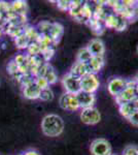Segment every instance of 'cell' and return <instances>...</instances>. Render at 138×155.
Masks as SVG:
<instances>
[{"instance_id":"obj_1","label":"cell","mask_w":138,"mask_h":155,"mask_svg":"<svg viewBox=\"0 0 138 155\" xmlns=\"http://www.w3.org/2000/svg\"><path fill=\"white\" fill-rule=\"evenodd\" d=\"M41 130L47 137H58L64 130V122L58 115H47L41 121Z\"/></svg>"},{"instance_id":"obj_2","label":"cell","mask_w":138,"mask_h":155,"mask_svg":"<svg viewBox=\"0 0 138 155\" xmlns=\"http://www.w3.org/2000/svg\"><path fill=\"white\" fill-rule=\"evenodd\" d=\"M104 26L105 28L108 29H114L117 31H123L127 28L128 26V21L122 18L119 15H115L114 12L110 14L109 16H107V18L104 21Z\"/></svg>"},{"instance_id":"obj_3","label":"cell","mask_w":138,"mask_h":155,"mask_svg":"<svg viewBox=\"0 0 138 155\" xmlns=\"http://www.w3.org/2000/svg\"><path fill=\"white\" fill-rule=\"evenodd\" d=\"M99 79L97 74H87L81 79V89L82 91L90 92V93H95L99 88Z\"/></svg>"},{"instance_id":"obj_4","label":"cell","mask_w":138,"mask_h":155,"mask_svg":"<svg viewBox=\"0 0 138 155\" xmlns=\"http://www.w3.org/2000/svg\"><path fill=\"white\" fill-rule=\"evenodd\" d=\"M62 85H63L66 93H69V94H74V95H76L82 90L81 79L71 76L69 72L63 77V79H62Z\"/></svg>"},{"instance_id":"obj_5","label":"cell","mask_w":138,"mask_h":155,"mask_svg":"<svg viewBox=\"0 0 138 155\" xmlns=\"http://www.w3.org/2000/svg\"><path fill=\"white\" fill-rule=\"evenodd\" d=\"M91 153L93 155H111V146L106 140L96 139L91 144Z\"/></svg>"},{"instance_id":"obj_6","label":"cell","mask_w":138,"mask_h":155,"mask_svg":"<svg viewBox=\"0 0 138 155\" xmlns=\"http://www.w3.org/2000/svg\"><path fill=\"white\" fill-rule=\"evenodd\" d=\"M59 104H60V107L63 110H65V111L74 112L81 109L79 101H77V97L76 95H74V94L64 93L63 95L60 97Z\"/></svg>"},{"instance_id":"obj_7","label":"cell","mask_w":138,"mask_h":155,"mask_svg":"<svg viewBox=\"0 0 138 155\" xmlns=\"http://www.w3.org/2000/svg\"><path fill=\"white\" fill-rule=\"evenodd\" d=\"M81 119L82 123L87 124V125H95L101 120V115L94 107H88V109H84L82 111Z\"/></svg>"},{"instance_id":"obj_8","label":"cell","mask_w":138,"mask_h":155,"mask_svg":"<svg viewBox=\"0 0 138 155\" xmlns=\"http://www.w3.org/2000/svg\"><path fill=\"white\" fill-rule=\"evenodd\" d=\"M127 88V80L123 78H112L108 81L107 90L112 96L117 97L121 92Z\"/></svg>"},{"instance_id":"obj_9","label":"cell","mask_w":138,"mask_h":155,"mask_svg":"<svg viewBox=\"0 0 138 155\" xmlns=\"http://www.w3.org/2000/svg\"><path fill=\"white\" fill-rule=\"evenodd\" d=\"M76 97L77 101H79V107L82 110L88 109V107H93L95 101H96L95 93H90V92L82 91V90L76 94Z\"/></svg>"},{"instance_id":"obj_10","label":"cell","mask_w":138,"mask_h":155,"mask_svg":"<svg viewBox=\"0 0 138 155\" xmlns=\"http://www.w3.org/2000/svg\"><path fill=\"white\" fill-rule=\"evenodd\" d=\"M104 66V58L103 56H96L92 57L91 59L86 63L88 74H97Z\"/></svg>"},{"instance_id":"obj_11","label":"cell","mask_w":138,"mask_h":155,"mask_svg":"<svg viewBox=\"0 0 138 155\" xmlns=\"http://www.w3.org/2000/svg\"><path fill=\"white\" fill-rule=\"evenodd\" d=\"M86 48L89 50V52L91 53L93 57L96 56H103L105 52V47L104 44L101 39L99 38H94L88 44Z\"/></svg>"},{"instance_id":"obj_12","label":"cell","mask_w":138,"mask_h":155,"mask_svg":"<svg viewBox=\"0 0 138 155\" xmlns=\"http://www.w3.org/2000/svg\"><path fill=\"white\" fill-rule=\"evenodd\" d=\"M40 88L36 85L35 82L23 87V95L25 98L34 101V99H39L40 96Z\"/></svg>"},{"instance_id":"obj_13","label":"cell","mask_w":138,"mask_h":155,"mask_svg":"<svg viewBox=\"0 0 138 155\" xmlns=\"http://www.w3.org/2000/svg\"><path fill=\"white\" fill-rule=\"evenodd\" d=\"M136 93H135V89L134 88H127L124 90L123 92L119 94L115 97V101L119 106H121L123 104H126V102L133 101L136 98Z\"/></svg>"},{"instance_id":"obj_14","label":"cell","mask_w":138,"mask_h":155,"mask_svg":"<svg viewBox=\"0 0 138 155\" xmlns=\"http://www.w3.org/2000/svg\"><path fill=\"white\" fill-rule=\"evenodd\" d=\"M64 33V27L62 26L60 23H53L51 30H50L49 36L52 38V41H54L55 45H57L59 41L61 39L62 35Z\"/></svg>"},{"instance_id":"obj_15","label":"cell","mask_w":138,"mask_h":155,"mask_svg":"<svg viewBox=\"0 0 138 155\" xmlns=\"http://www.w3.org/2000/svg\"><path fill=\"white\" fill-rule=\"evenodd\" d=\"M69 74L71 76H73L75 78H79V79H82L85 74H88L87 71V67H86V64L85 63H82V62H74V64L71 66L70 68V71Z\"/></svg>"},{"instance_id":"obj_16","label":"cell","mask_w":138,"mask_h":155,"mask_svg":"<svg viewBox=\"0 0 138 155\" xmlns=\"http://www.w3.org/2000/svg\"><path fill=\"white\" fill-rule=\"evenodd\" d=\"M11 7L14 12L20 16H26L28 12V4L23 0H17V1L11 2Z\"/></svg>"},{"instance_id":"obj_17","label":"cell","mask_w":138,"mask_h":155,"mask_svg":"<svg viewBox=\"0 0 138 155\" xmlns=\"http://www.w3.org/2000/svg\"><path fill=\"white\" fill-rule=\"evenodd\" d=\"M119 110L122 116H124L125 118H127V119L129 118L133 113H135V112L137 111L136 107H135L133 101L126 102V104H123L121 106H119Z\"/></svg>"},{"instance_id":"obj_18","label":"cell","mask_w":138,"mask_h":155,"mask_svg":"<svg viewBox=\"0 0 138 155\" xmlns=\"http://www.w3.org/2000/svg\"><path fill=\"white\" fill-rule=\"evenodd\" d=\"M88 25H89V27L92 29V31L98 36L101 35L105 30V26H104L103 22L98 21V20H96L95 18H92L90 20V21L88 22Z\"/></svg>"},{"instance_id":"obj_19","label":"cell","mask_w":138,"mask_h":155,"mask_svg":"<svg viewBox=\"0 0 138 155\" xmlns=\"http://www.w3.org/2000/svg\"><path fill=\"white\" fill-rule=\"evenodd\" d=\"M84 5H85L84 1H70V7L68 11L69 14L75 19L77 16H79Z\"/></svg>"},{"instance_id":"obj_20","label":"cell","mask_w":138,"mask_h":155,"mask_svg":"<svg viewBox=\"0 0 138 155\" xmlns=\"http://www.w3.org/2000/svg\"><path fill=\"white\" fill-rule=\"evenodd\" d=\"M24 33L26 34L27 37L30 39L31 42H34V41H37L39 37V33L37 31L36 27H33L31 25H26L24 27Z\"/></svg>"},{"instance_id":"obj_21","label":"cell","mask_w":138,"mask_h":155,"mask_svg":"<svg viewBox=\"0 0 138 155\" xmlns=\"http://www.w3.org/2000/svg\"><path fill=\"white\" fill-rule=\"evenodd\" d=\"M30 44H31V41H30V39L27 37L25 33L21 34L17 38H14V45H16V47L19 50H27Z\"/></svg>"},{"instance_id":"obj_22","label":"cell","mask_w":138,"mask_h":155,"mask_svg":"<svg viewBox=\"0 0 138 155\" xmlns=\"http://www.w3.org/2000/svg\"><path fill=\"white\" fill-rule=\"evenodd\" d=\"M37 42L40 46L41 51L50 47H56V45L54 44V41H52V38L49 35H43V34H39V37L37 39Z\"/></svg>"},{"instance_id":"obj_23","label":"cell","mask_w":138,"mask_h":155,"mask_svg":"<svg viewBox=\"0 0 138 155\" xmlns=\"http://www.w3.org/2000/svg\"><path fill=\"white\" fill-rule=\"evenodd\" d=\"M43 78L47 80V82H49L50 85H54V84L57 83L58 76H57L56 71H55V69L53 68V66L51 65V64H49V66H47V71H46V74H44Z\"/></svg>"},{"instance_id":"obj_24","label":"cell","mask_w":138,"mask_h":155,"mask_svg":"<svg viewBox=\"0 0 138 155\" xmlns=\"http://www.w3.org/2000/svg\"><path fill=\"white\" fill-rule=\"evenodd\" d=\"M92 55L91 53L89 52V50L87 48H82L77 52V55H76V61L77 62H82V63H85L86 64L90 59L92 58Z\"/></svg>"},{"instance_id":"obj_25","label":"cell","mask_w":138,"mask_h":155,"mask_svg":"<svg viewBox=\"0 0 138 155\" xmlns=\"http://www.w3.org/2000/svg\"><path fill=\"white\" fill-rule=\"evenodd\" d=\"M52 24L51 22L49 21H41L37 24L36 26V29L38 31L39 34H43V35H49L50 33V30H51V27H52Z\"/></svg>"},{"instance_id":"obj_26","label":"cell","mask_w":138,"mask_h":155,"mask_svg":"<svg viewBox=\"0 0 138 155\" xmlns=\"http://www.w3.org/2000/svg\"><path fill=\"white\" fill-rule=\"evenodd\" d=\"M26 51H27V55H29V56H38V55H41L40 46H39L37 41L31 42Z\"/></svg>"},{"instance_id":"obj_27","label":"cell","mask_w":138,"mask_h":155,"mask_svg":"<svg viewBox=\"0 0 138 155\" xmlns=\"http://www.w3.org/2000/svg\"><path fill=\"white\" fill-rule=\"evenodd\" d=\"M54 54H55V47H50V48H47L41 51V57L47 63L54 57Z\"/></svg>"},{"instance_id":"obj_28","label":"cell","mask_w":138,"mask_h":155,"mask_svg":"<svg viewBox=\"0 0 138 155\" xmlns=\"http://www.w3.org/2000/svg\"><path fill=\"white\" fill-rule=\"evenodd\" d=\"M54 98V93H53L51 88H47L43 89L40 91V96H39V99L43 101H51Z\"/></svg>"},{"instance_id":"obj_29","label":"cell","mask_w":138,"mask_h":155,"mask_svg":"<svg viewBox=\"0 0 138 155\" xmlns=\"http://www.w3.org/2000/svg\"><path fill=\"white\" fill-rule=\"evenodd\" d=\"M6 69H7V72H8L11 76L14 78V76H17L18 74H19V67L16 64V62L14 61V60H11V61L8 62V64H7L6 66Z\"/></svg>"},{"instance_id":"obj_30","label":"cell","mask_w":138,"mask_h":155,"mask_svg":"<svg viewBox=\"0 0 138 155\" xmlns=\"http://www.w3.org/2000/svg\"><path fill=\"white\" fill-rule=\"evenodd\" d=\"M35 83H36L37 86L40 88V90H43V89H47V88H50V84L49 82L47 81L44 78H35Z\"/></svg>"},{"instance_id":"obj_31","label":"cell","mask_w":138,"mask_h":155,"mask_svg":"<svg viewBox=\"0 0 138 155\" xmlns=\"http://www.w3.org/2000/svg\"><path fill=\"white\" fill-rule=\"evenodd\" d=\"M57 6L60 11H63V12H68L69 11V7H70V1L68 0H59V1H56Z\"/></svg>"},{"instance_id":"obj_32","label":"cell","mask_w":138,"mask_h":155,"mask_svg":"<svg viewBox=\"0 0 138 155\" xmlns=\"http://www.w3.org/2000/svg\"><path fill=\"white\" fill-rule=\"evenodd\" d=\"M123 155H138V148L135 146H128L125 148Z\"/></svg>"},{"instance_id":"obj_33","label":"cell","mask_w":138,"mask_h":155,"mask_svg":"<svg viewBox=\"0 0 138 155\" xmlns=\"http://www.w3.org/2000/svg\"><path fill=\"white\" fill-rule=\"evenodd\" d=\"M128 120H129V122L132 124V125L138 127V111H136L135 113H133L131 116L128 118Z\"/></svg>"},{"instance_id":"obj_34","label":"cell","mask_w":138,"mask_h":155,"mask_svg":"<svg viewBox=\"0 0 138 155\" xmlns=\"http://www.w3.org/2000/svg\"><path fill=\"white\" fill-rule=\"evenodd\" d=\"M23 155H40L37 151H34V150H29V151H26Z\"/></svg>"},{"instance_id":"obj_35","label":"cell","mask_w":138,"mask_h":155,"mask_svg":"<svg viewBox=\"0 0 138 155\" xmlns=\"http://www.w3.org/2000/svg\"><path fill=\"white\" fill-rule=\"evenodd\" d=\"M134 12L135 14L138 16V1H136V3H135V6H134Z\"/></svg>"},{"instance_id":"obj_36","label":"cell","mask_w":138,"mask_h":155,"mask_svg":"<svg viewBox=\"0 0 138 155\" xmlns=\"http://www.w3.org/2000/svg\"><path fill=\"white\" fill-rule=\"evenodd\" d=\"M135 93H136V96L138 97V84H137L136 88H135Z\"/></svg>"},{"instance_id":"obj_37","label":"cell","mask_w":138,"mask_h":155,"mask_svg":"<svg viewBox=\"0 0 138 155\" xmlns=\"http://www.w3.org/2000/svg\"><path fill=\"white\" fill-rule=\"evenodd\" d=\"M134 80H135V81H136V83L138 84V72H137V74H136V76H135Z\"/></svg>"},{"instance_id":"obj_38","label":"cell","mask_w":138,"mask_h":155,"mask_svg":"<svg viewBox=\"0 0 138 155\" xmlns=\"http://www.w3.org/2000/svg\"><path fill=\"white\" fill-rule=\"evenodd\" d=\"M3 35V31H2V29H1V27H0V38H1V36Z\"/></svg>"},{"instance_id":"obj_39","label":"cell","mask_w":138,"mask_h":155,"mask_svg":"<svg viewBox=\"0 0 138 155\" xmlns=\"http://www.w3.org/2000/svg\"><path fill=\"white\" fill-rule=\"evenodd\" d=\"M137 54H138V47H137Z\"/></svg>"},{"instance_id":"obj_40","label":"cell","mask_w":138,"mask_h":155,"mask_svg":"<svg viewBox=\"0 0 138 155\" xmlns=\"http://www.w3.org/2000/svg\"><path fill=\"white\" fill-rule=\"evenodd\" d=\"M19 155H23V154H19Z\"/></svg>"},{"instance_id":"obj_41","label":"cell","mask_w":138,"mask_h":155,"mask_svg":"<svg viewBox=\"0 0 138 155\" xmlns=\"http://www.w3.org/2000/svg\"><path fill=\"white\" fill-rule=\"evenodd\" d=\"M111 155H112V154H111Z\"/></svg>"}]
</instances>
